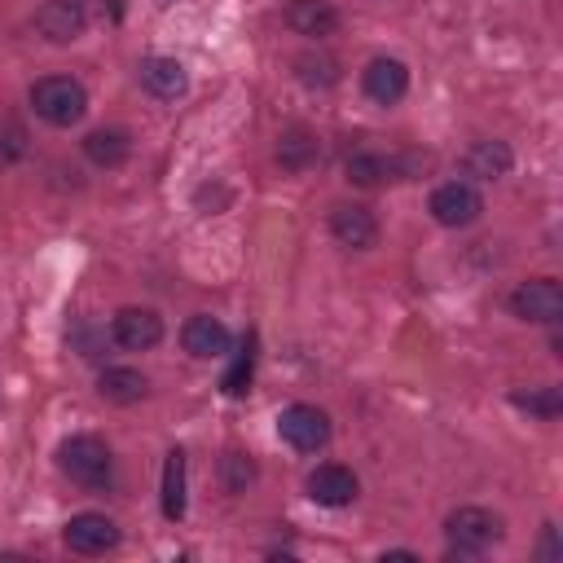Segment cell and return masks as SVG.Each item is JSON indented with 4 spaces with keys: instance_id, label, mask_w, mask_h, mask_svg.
Masks as SVG:
<instances>
[{
    "instance_id": "484cf974",
    "label": "cell",
    "mask_w": 563,
    "mask_h": 563,
    "mask_svg": "<svg viewBox=\"0 0 563 563\" xmlns=\"http://www.w3.org/2000/svg\"><path fill=\"white\" fill-rule=\"evenodd\" d=\"M224 471H229V488H233V493L246 488V479L255 475V466H251L246 453H224Z\"/></svg>"
},
{
    "instance_id": "7c38bea8",
    "label": "cell",
    "mask_w": 563,
    "mask_h": 563,
    "mask_svg": "<svg viewBox=\"0 0 563 563\" xmlns=\"http://www.w3.org/2000/svg\"><path fill=\"white\" fill-rule=\"evenodd\" d=\"M180 343H185V352L189 356H198V361H216V356H224L229 352V325L220 321V317H207V312H198V317H189L185 321V330H180Z\"/></svg>"
},
{
    "instance_id": "cb8c5ba5",
    "label": "cell",
    "mask_w": 563,
    "mask_h": 563,
    "mask_svg": "<svg viewBox=\"0 0 563 563\" xmlns=\"http://www.w3.org/2000/svg\"><path fill=\"white\" fill-rule=\"evenodd\" d=\"M295 66H299V79L303 84H317V88H325V84L339 79V62L334 57H321V53H303V57H295Z\"/></svg>"
},
{
    "instance_id": "e0dca14e",
    "label": "cell",
    "mask_w": 563,
    "mask_h": 563,
    "mask_svg": "<svg viewBox=\"0 0 563 563\" xmlns=\"http://www.w3.org/2000/svg\"><path fill=\"white\" fill-rule=\"evenodd\" d=\"M84 154L97 163V167H123L128 154H132V136L123 128H97L84 136Z\"/></svg>"
},
{
    "instance_id": "5bb4252c",
    "label": "cell",
    "mask_w": 563,
    "mask_h": 563,
    "mask_svg": "<svg viewBox=\"0 0 563 563\" xmlns=\"http://www.w3.org/2000/svg\"><path fill=\"white\" fill-rule=\"evenodd\" d=\"M286 26L295 35H308V40H325L339 31V13L330 9V0H290L286 4Z\"/></svg>"
},
{
    "instance_id": "603a6c76",
    "label": "cell",
    "mask_w": 563,
    "mask_h": 563,
    "mask_svg": "<svg viewBox=\"0 0 563 563\" xmlns=\"http://www.w3.org/2000/svg\"><path fill=\"white\" fill-rule=\"evenodd\" d=\"M515 405L537 413V418H559L563 413V391L559 387H537V391H515Z\"/></svg>"
},
{
    "instance_id": "ffe728a7",
    "label": "cell",
    "mask_w": 563,
    "mask_h": 563,
    "mask_svg": "<svg viewBox=\"0 0 563 563\" xmlns=\"http://www.w3.org/2000/svg\"><path fill=\"white\" fill-rule=\"evenodd\" d=\"M145 374L141 369H128V365H114V369H101V378H97V391L106 396V400H114V405H136L141 396H145Z\"/></svg>"
},
{
    "instance_id": "ba28073f",
    "label": "cell",
    "mask_w": 563,
    "mask_h": 563,
    "mask_svg": "<svg viewBox=\"0 0 563 563\" xmlns=\"http://www.w3.org/2000/svg\"><path fill=\"white\" fill-rule=\"evenodd\" d=\"M361 88L369 101L378 106H396L405 92H409V66L400 57H374L365 70H361Z\"/></svg>"
},
{
    "instance_id": "9a60e30c",
    "label": "cell",
    "mask_w": 563,
    "mask_h": 563,
    "mask_svg": "<svg viewBox=\"0 0 563 563\" xmlns=\"http://www.w3.org/2000/svg\"><path fill=\"white\" fill-rule=\"evenodd\" d=\"M141 84L158 97V101H176L189 92V75L176 57H145L141 62Z\"/></svg>"
},
{
    "instance_id": "44dd1931",
    "label": "cell",
    "mask_w": 563,
    "mask_h": 563,
    "mask_svg": "<svg viewBox=\"0 0 563 563\" xmlns=\"http://www.w3.org/2000/svg\"><path fill=\"white\" fill-rule=\"evenodd\" d=\"M163 515L176 523L185 519V453L172 449L163 462Z\"/></svg>"
},
{
    "instance_id": "d6986e66",
    "label": "cell",
    "mask_w": 563,
    "mask_h": 563,
    "mask_svg": "<svg viewBox=\"0 0 563 563\" xmlns=\"http://www.w3.org/2000/svg\"><path fill=\"white\" fill-rule=\"evenodd\" d=\"M277 163H282L286 172H308V167H317V163H321V145H317V136H312L308 128H290V132H282V141H277Z\"/></svg>"
},
{
    "instance_id": "30bf717a",
    "label": "cell",
    "mask_w": 563,
    "mask_h": 563,
    "mask_svg": "<svg viewBox=\"0 0 563 563\" xmlns=\"http://www.w3.org/2000/svg\"><path fill=\"white\" fill-rule=\"evenodd\" d=\"M330 233H334L339 246L369 251V246L378 242V220H374L365 207H356V202H339V207L330 211Z\"/></svg>"
},
{
    "instance_id": "4fadbf2b",
    "label": "cell",
    "mask_w": 563,
    "mask_h": 563,
    "mask_svg": "<svg viewBox=\"0 0 563 563\" xmlns=\"http://www.w3.org/2000/svg\"><path fill=\"white\" fill-rule=\"evenodd\" d=\"M356 493H361L356 475H352L347 466H339V462H325V466H317V471L308 475V497H312L317 506H352Z\"/></svg>"
},
{
    "instance_id": "8fae6325",
    "label": "cell",
    "mask_w": 563,
    "mask_h": 563,
    "mask_svg": "<svg viewBox=\"0 0 563 563\" xmlns=\"http://www.w3.org/2000/svg\"><path fill=\"white\" fill-rule=\"evenodd\" d=\"M35 26H40V35H44V40H53V44H70V40H79V35H84L88 13H84V4H79V0H48V4H40Z\"/></svg>"
},
{
    "instance_id": "52a82bcc",
    "label": "cell",
    "mask_w": 563,
    "mask_h": 563,
    "mask_svg": "<svg viewBox=\"0 0 563 563\" xmlns=\"http://www.w3.org/2000/svg\"><path fill=\"white\" fill-rule=\"evenodd\" d=\"M110 334H114V343L128 347V352H150V347H158V339H163V317H158L154 308H119V312L110 317Z\"/></svg>"
},
{
    "instance_id": "4316f807",
    "label": "cell",
    "mask_w": 563,
    "mask_h": 563,
    "mask_svg": "<svg viewBox=\"0 0 563 563\" xmlns=\"http://www.w3.org/2000/svg\"><path fill=\"white\" fill-rule=\"evenodd\" d=\"M541 554H545V559L559 554V541H554V528H550V523H545V545H541Z\"/></svg>"
},
{
    "instance_id": "d4e9b609",
    "label": "cell",
    "mask_w": 563,
    "mask_h": 563,
    "mask_svg": "<svg viewBox=\"0 0 563 563\" xmlns=\"http://www.w3.org/2000/svg\"><path fill=\"white\" fill-rule=\"evenodd\" d=\"M26 154V128L18 119H0V167L18 163Z\"/></svg>"
},
{
    "instance_id": "2e32d148",
    "label": "cell",
    "mask_w": 563,
    "mask_h": 563,
    "mask_svg": "<svg viewBox=\"0 0 563 563\" xmlns=\"http://www.w3.org/2000/svg\"><path fill=\"white\" fill-rule=\"evenodd\" d=\"M343 172H347V180H352V185H361V189H378V185L396 180L400 163H396V158H387V154H378V150H356V154H347Z\"/></svg>"
},
{
    "instance_id": "ac0fdd59",
    "label": "cell",
    "mask_w": 563,
    "mask_h": 563,
    "mask_svg": "<svg viewBox=\"0 0 563 563\" xmlns=\"http://www.w3.org/2000/svg\"><path fill=\"white\" fill-rule=\"evenodd\" d=\"M462 172L475 176V180H497V176H506V172H510V150H506V141H475V145L466 150V158H462Z\"/></svg>"
},
{
    "instance_id": "3957f363",
    "label": "cell",
    "mask_w": 563,
    "mask_h": 563,
    "mask_svg": "<svg viewBox=\"0 0 563 563\" xmlns=\"http://www.w3.org/2000/svg\"><path fill=\"white\" fill-rule=\"evenodd\" d=\"M277 435L295 449V453H317L330 444V413L317 405H286L277 413Z\"/></svg>"
},
{
    "instance_id": "9c48e42d",
    "label": "cell",
    "mask_w": 563,
    "mask_h": 563,
    "mask_svg": "<svg viewBox=\"0 0 563 563\" xmlns=\"http://www.w3.org/2000/svg\"><path fill=\"white\" fill-rule=\"evenodd\" d=\"M62 537H66V545H70L75 554H106V550L119 545V528H114V519H106V515H97V510L75 515V519L66 523Z\"/></svg>"
},
{
    "instance_id": "5b68a950",
    "label": "cell",
    "mask_w": 563,
    "mask_h": 563,
    "mask_svg": "<svg viewBox=\"0 0 563 563\" xmlns=\"http://www.w3.org/2000/svg\"><path fill=\"white\" fill-rule=\"evenodd\" d=\"M510 312L519 321H537V325H559L563 321V290L554 277H528L515 286L510 295Z\"/></svg>"
},
{
    "instance_id": "7a4b0ae2",
    "label": "cell",
    "mask_w": 563,
    "mask_h": 563,
    "mask_svg": "<svg viewBox=\"0 0 563 563\" xmlns=\"http://www.w3.org/2000/svg\"><path fill=\"white\" fill-rule=\"evenodd\" d=\"M57 466L79 484V488H106L114 479V457L97 435H70L57 449Z\"/></svg>"
},
{
    "instance_id": "7402d4cb",
    "label": "cell",
    "mask_w": 563,
    "mask_h": 563,
    "mask_svg": "<svg viewBox=\"0 0 563 563\" xmlns=\"http://www.w3.org/2000/svg\"><path fill=\"white\" fill-rule=\"evenodd\" d=\"M251 374H255V334L242 339L229 374H224V396H246L251 391Z\"/></svg>"
},
{
    "instance_id": "8992f818",
    "label": "cell",
    "mask_w": 563,
    "mask_h": 563,
    "mask_svg": "<svg viewBox=\"0 0 563 563\" xmlns=\"http://www.w3.org/2000/svg\"><path fill=\"white\" fill-rule=\"evenodd\" d=\"M427 207H431L435 224H444V229H466V224L479 220L484 198H479V189H475L471 180H444V185L431 194Z\"/></svg>"
},
{
    "instance_id": "277c9868",
    "label": "cell",
    "mask_w": 563,
    "mask_h": 563,
    "mask_svg": "<svg viewBox=\"0 0 563 563\" xmlns=\"http://www.w3.org/2000/svg\"><path fill=\"white\" fill-rule=\"evenodd\" d=\"M444 537H449L453 554H484L501 537V519L479 506H462L444 519Z\"/></svg>"
},
{
    "instance_id": "6da1fadb",
    "label": "cell",
    "mask_w": 563,
    "mask_h": 563,
    "mask_svg": "<svg viewBox=\"0 0 563 563\" xmlns=\"http://www.w3.org/2000/svg\"><path fill=\"white\" fill-rule=\"evenodd\" d=\"M31 106H35V114H40L44 123L70 128V123L84 119L88 92H84V84L70 79V75H44V79L31 84Z\"/></svg>"
}]
</instances>
